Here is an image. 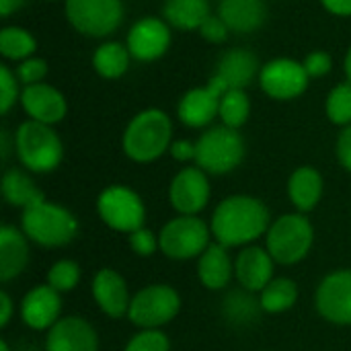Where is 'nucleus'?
Segmentation results:
<instances>
[{"label":"nucleus","instance_id":"obj_1","mask_svg":"<svg viewBox=\"0 0 351 351\" xmlns=\"http://www.w3.org/2000/svg\"><path fill=\"white\" fill-rule=\"evenodd\" d=\"M269 220V210L259 197L230 195L216 206L210 228L216 243L228 249L249 247V243L267 234Z\"/></svg>","mask_w":351,"mask_h":351},{"label":"nucleus","instance_id":"obj_2","mask_svg":"<svg viewBox=\"0 0 351 351\" xmlns=\"http://www.w3.org/2000/svg\"><path fill=\"white\" fill-rule=\"evenodd\" d=\"M173 144V121L171 117L156 107H148L136 113L125 125L121 146L130 160L148 165L158 160L169 152Z\"/></svg>","mask_w":351,"mask_h":351},{"label":"nucleus","instance_id":"obj_3","mask_svg":"<svg viewBox=\"0 0 351 351\" xmlns=\"http://www.w3.org/2000/svg\"><path fill=\"white\" fill-rule=\"evenodd\" d=\"M21 230L29 241L39 247L60 249L70 245L78 234V220L76 216L60 204L53 202H39L27 210H23Z\"/></svg>","mask_w":351,"mask_h":351},{"label":"nucleus","instance_id":"obj_4","mask_svg":"<svg viewBox=\"0 0 351 351\" xmlns=\"http://www.w3.org/2000/svg\"><path fill=\"white\" fill-rule=\"evenodd\" d=\"M12 144L19 162L31 173H51L64 160V144L53 125L27 119L16 128Z\"/></svg>","mask_w":351,"mask_h":351},{"label":"nucleus","instance_id":"obj_5","mask_svg":"<svg viewBox=\"0 0 351 351\" xmlns=\"http://www.w3.org/2000/svg\"><path fill=\"white\" fill-rule=\"evenodd\" d=\"M315 228L302 212L284 214L271 222L265 234V249L280 265L300 263L313 249Z\"/></svg>","mask_w":351,"mask_h":351},{"label":"nucleus","instance_id":"obj_6","mask_svg":"<svg viewBox=\"0 0 351 351\" xmlns=\"http://www.w3.org/2000/svg\"><path fill=\"white\" fill-rule=\"evenodd\" d=\"M195 165L208 175L232 173L245 158V140L239 130L228 125H210L197 140Z\"/></svg>","mask_w":351,"mask_h":351},{"label":"nucleus","instance_id":"obj_7","mask_svg":"<svg viewBox=\"0 0 351 351\" xmlns=\"http://www.w3.org/2000/svg\"><path fill=\"white\" fill-rule=\"evenodd\" d=\"M68 23L86 37H109L115 33L125 16L121 0H64Z\"/></svg>","mask_w":351,"mask_h":351},{"label":"nucleus","instance_id":"obj_8","mask_svg":"<svg viewBox=\"0 0 351 351\" xmlns=\"http://www.w3.org/2000/svg\"><path fill=\"white\" fill-rule=\"evenodd\" d=\"M212 228L197 216H177L169 220L160 232V251L175 261H189L202 257V253L212 245Z\"/></svg>","mask_w":351,"mask_h":351},{"label":"nucleus","instance_id":"obj_9","mask_svg":"<svg viewBox=\"0 0 351 351\" xmlns=\"http://www.w3.org/2000/svg\"><path fill=\"white\" fill-rule=\"evenodd\" d=\"M181 311V296L169 284H150L132 296L128 319L140 329H160Z\"/></svg>","mask_w":351,"mask_h":351},{"label":"nucleus","instance_id":"obj_10","mask_svg":"<svg viewBox=\"0 0 351 351\" xmlns=\"http://www.w3.org/2000/svg\"><path fill=\"white\" fill-rule=\"evenodd\" d=\"M97 212L101 220L117 232L132 234L144 226L146 208L142 197L128 185H109L97 197Z\"/></svg>","mask_w":351,"mask_h":351},{"label":"nucleus","instance_id":"obj_11","mask_svg":"<svg viewBox=\"0 0 351 351\" xmlns=\"http://www.w3.org/2000/svg\"><path fill=\"white\" fill-rule=\"evenodd\" d=\"M308 74L302 62L292 58H274L261 66L259 86L274 101H294L308 88Z\"/></svg>","mask_w":351,"mask_h":351},{"label":"nucleus","instance_id":"obj_12","mask_svg":"<svg viewBox=\"0 0 351 351\" xmlns=\"http://www.w3.org/2000/svg\"><path fill=\"white\" fill-rule=\"evenodd\" d=\"M224 90H228L226 84L218 76H212L208 84L195 86L181 97L177 105V117L181 119L183 125L193 128V130L210 128L212 121L218 117L220 99Z\"/></svg>","mask_w":351,"mask_h":351},{"label":"nucleus","instance_id":"obj_13","mask_svg":"<svg viewBox=\"0 0 351 351\" xmlns=\"http://www.w3.org/2000/svg\"><path fill=\"white\" fill-rule=\"evenodd\" d=\"M210 179L204 169L185 167L181 169L169 187L171 206L179 212V216H197L210 202Z\"/></svg>","mask_w":351,"mask_h":351},{"label":"nucleus","instance_id":"obj_14","mask_svg":"<svg viewBox=\"0 0 351 351\" xmlns=\"http://www.w3.org/2000/svg\"><path fill=\"white\" fill-rule=\"evenodd\" d=\"M317 311L333 325H351V269L325 276L317 288Z\"/></svg>","mask_w":351,"mask_h":351},{"label":"nucleus","instance_id":"obj_15","mask_svg":"<svg viewBox=\"0 0 351 351\" xmlns=\"http://www.w3.org/2000/svg\"><path fill=\"white\" fill-rule=\"evenodd\" d=\"M171 27L165 19L144 16L132 25L125 37V45L134 60L154 62L162 58L171 47Z\"/></svg>","mask_w":351,"mask_h":351},{"label":"nucleus","instance_id":"obj_16","mask_svg":"<svg viewBox=\"0 0 351 351\" xmlns=\"http://www.w3.org/2000/svg\"><path fill=\"white\" fill-rule=\"evenodd\" d=\"M21 105L29 119L56 125L60 123L68 113V101L66 97L51 84L39 82L31 86H23L21 93Z\"/></svg>","mask_w":351,"mask_h":351},{"label":"nucleus","instance_id":"obj_17","mask_svg":"<svg viewBox=\"0 0 351 351\" xmlns=\"http://www.w3.org/2000/svg\"><path fill=\"white\" fill-rule=\"evenodd\" d=\"M45 351H99V335L82 317H62L45 337Z\"/></svg>","mask_w":351,"mask_h":351},{"label":"nucleus","instance_id":"obj_18","mask_svg":"<svg viewBox=\"0 0 351 351\" xmlns=\"http://www.w3.org/2000/svg\"><path fill=\"white\" fill-rule=\"evenodd\" d=\"M62 298L49 284L35 286L21 300V319L33 331H49L62 317Z\"/></svg>","mask_w":351,"mask_h":351},{"label":"nucleus","instance_id":"obj_19","mask_svg":"<svg viewBox=\"0 0 351 351\" xmlns=\"http://www.w3.org/2000/svg\"><path fill=\"white\" fill-rule=\"evenodd\" d=\"M93 300L95 304L111 319H121L128 317L132 296L128 290L125 280L111 267H103L95 274L93 284H90Z\"/></svg>","mask_w":351,"mask_h":351},{"label":"nucleus","instance_id":"obj_20","mask_svg":"<svg viewBox=\"0 0 351 351\" xmlns=\"http://www.w3.org/2000/svg\"><path fill=\"white\" fill-rule=\"evenodd\" d=\"M216 14L228 25L230 33L251 35L265 25L269 10L265 0H218Z\"/></svg>","mask_w":351,"mask_h":351},{"label":"nucleus","instance_id":"obj_21","mask_svg":"<svg viewBox=\"0 0 351 351\" xmlns=\"http://www.w3.org/2000/svg\"><path fill=\"white\" fill-rule=\"evenodd\" d=\"M259 60L253 51L245 47H232L226 49L216 64L214 76H218L226 88H249L253 80H259Z\"/></svg>","mask_w":351,"mask_h":351},{"label":"nucleus","instance_id":"obj_22","mask_svg":"<svg viewBox=\"0 0 351 351\" xmlns=\"http://www.w3.org/2000/svg\"><path fill=\"white\" fill-rule=\"evenodd\" d=\"M274 257L263 247H245L234 261V278L249 292H261L274 280Z\"/></svg>","mask_w":351,"mask_h":351},{"label":"nucleus","instance_id":"obj_23","mask_svg":"<svg viewBox=\"0 0 351 351\" xmlns=\"http://www.w3.org/2000/svg\"><path fill=\"white\" fill-rule=\"evenodd\" d=\"M29 265V239L23 230L4 224L0 228V280L19 278Z\"/></svg>","mask_w":351,"mask_h":351},{"label":"nucleus","instance_id":"obj_24","mask_svg":"<svg viewBox=\"0 0 351 351\" xmlns=\"http://www.w3.org/2000/svg\"><path fill=\"white\" fill-rule=\"evenodd\" d=\"M197 276L208 290H224L234 278V261L230 259L228 247L212 243L197 261Z\"/></svg>","mask_w":351,"mask_h":351},{"label":"nucleus","instance_id":"obj_25","mask_svg":"<svg viewBox=\"0 0 351 351\" xmlns=\"http://www.w3.org/2000/svg\"><path fill=\"white\" fill-rule=\"evenodd\" d=\"M325 181L315 167H298L288 179V197L292 206L306 214L313 212L323 197Z\"/></svg>","mask_w":351,"mask_h":351},{"label":"nucleus","instance_id":"obj_26","mask_svg":"<svg viewBox=\"0 0 351 351\" xmlns=\"http://www.w3.org/2000/svg\"><path fill=\"white\" fill-rule=\"evenodd\" d=\"M210 14V0H165L162 4V19L171 29L179 31H199Z\"/></svg>","mask_w":351,"mask_h":351},{"label":"nucleus","instance_id":"obj_27","mask_svg":"<svg viewBox=\"0 0 351 351\" xmlns=\"http://www.w3.org/2000/svg\"><path fill=\"white\" fill-rule=\"evenodd\" d=\"M2 195L4 199L21 210H27L39 202L45 199L43 191L37 187V183L31 179L27 171L21 169H8L2 177Z\"/></svg>","mask_w":351,"mask_h":351},{"label":"nucleus","instance_id":"obj_28","mask_svg":"<svg viewBox=\"0 0 351 351\" xmlns=\"http://www.w3.org/2000/svg\"><path fill=\"white\" fill-rule=\"evenodd\" d=\"M132 53L128 49L125 43L119 41H105L101 43L95 51H93V68L99 76L107 78V80H117L121 78L132 62Z\"/></svg>","mask_w":351,"mask_h":351},{"label":"nucleus","instance_id":"obj_29","mask_svg":"<svg viewBox=\"0 0 351 351\" xmlns=\"http://www.w3.org/2000/svg\"><path fill=\"white\" fill-rule=\"evenodd\" d=\"M259 306L269 315H280L290 311L298 300V286L290 278H274L261 292Z\"/></svg>","mask_w":351,"mask_h":351},{"label":"nucleus","instance_id":"obj_30","mask_svg":"<svg viewBox=\"0 0 351 351\" xmlns=\"http://www.w3.org/2000/svg\"><path fill=\"white\" fill-rule=\"evenodd\" d=\"M37 49V39L25 27L8 25L0 31V53L10 62H23L33 58Z\"/></svg>","mask_w":351,"mask_h":351},{"label":"nucleus","instance_id":"obj_31","mask_svg":"<svg viewBox=\"0 0 351 351\" xmlns=\"http://www.w3.org/2000/svg\"><path fill=\"white\" fill-rule=\"evenodd\" d=\"M249 115H251V99L247 97V90L243 88L224 90L220 99V111H218L222 125L241 130L249 121Z\"/></svg>","mask_w":351,"mask_h":351},{"label":"nucleus","instance_id":"obj_32","mask_svg":"<svg viewBox=\"0 0 351 351\" xmlns=\"http://www.w3.org/2000/svg\"><path fill=\"white\" fill-rule=\"evenodd\" d=\"M325 113L335 125H351V80L335 84L325 101Z\"/></svg>","mask_w":351,"mask_h":351},{"label":"nucleus","instance_id":"obj_33","mask_svg":"<svg viewBox=\"0 0 351 351\" xmlns=\"http://www.w3.org/2000/svg\"><path fill=\"white\" fill-rule=\"evenodd\" d=\"M80 274L82 271H80V265L76 261H72V259H60V261H56L49 267V271H47V284L56 292H60V294L72 292L78 286V282H80Z\"/></svg>","mask_w":351,"mask_h":351},{"label":"nucleus","instance_id":"obj_34","mask_svg":"<svg viewBox=\"0 0 351 351\" xmlns=\"http://www.w3.org/2000/svg\"><path fill=\"white\" fill-rule=\"evenodd\" d=\"M19 78L16 72H12L6 64L0 66V113L6 115L16 101H21V86H19Z\"/></svg>","mask_w":351,"mask_h":351},{"label":"nucleus","instance_id":"obj_35","mask_svg":"<svg viewBox=\"0 0 351 351\" xmlns=\"http://www.w3.org/2000/svg\"><path fill=\"white\" fill-rule=\"evenodd\" d=\"M123 351H171V341L160 329H142L128 341Z\"/></svg>","mask_w":351,"mask_h":351},{"label":"nucleus","instance_id":"obj_36","mask_svg":"<svg viewBox=\"0 0 351 351\" xmlns=\"http://www.w3.org/2000/svg\"><path fill=\"white\" fill-rule=\"evenodd\" d=\"M14 72H16V78H19V82L23 86H31V84H39V82L45 80V76L49 72V66H47V62L43 58L33 56V58H27V60L19 62Z\"/></svg>","mask_w":351,"mask_h":351},{"label":"nucleus","instance_id":"obj_37","mask_svg":"<svg viewBox=\"0 0 351 351\" xmlns=\"http://www.w3.org/2000/svg\"><path fill=\"white\" fill-rule=\"evenodd\" d=\"M128 245L138 257H152L156 251H160L158 234H154L150 228H144V226L128 234Z\"/></svg>","mask_w":351,"mask_h":351},{"label":"nucleus","instance_id":"obj_38","mask_svg":"<svg viewBox=\"0 0 351 351\" xmlns=\"http://www.w3.org/2000/svg\"><path fill=\"white\" fill-rule=\"evenodd\" d=\"M302 66H304V70H306V74H308L311 80L323 78V76H327V74L333 70V58H331L327 51L317 49V51H311V53L302 60Z\"/></svg>","mask_w":351,"mask_h":351},{"label":"nucleus","instance_id":"obj_39","mask_svg":"<svg viewBox=\"0 0 351 351\" xmlns=\"http://www.w3.org/2000/svg\"><path fill=\"white\" fill-rule=\"evenodd\" d=\"M199 35H202L208 43L218 45V43H224V41L228 39L230 29H228V25H226V23H224L216 12H212V14L202 23V27H199Z\"/></svg>","mask_w":351,"mask_h":351},{"label":"nucleus","instance_id":"obj_40","mask_svg":"<svg viewBox=\"0 0 351 351\" xmlns=\"http://www.w3.org/2000/svg\"><path fill=\"white\" fill-rule=\"evenodd\" d=\"M335 150H337V160H339V165H341L348 173H351V125L343 128V130L339 132Z\"/></svg>","mask_w":351,"mask_h":351},{"label":"nucleus","instance_id":"obj_41","mask_svg":"<svg viewBox=\"0 0 351 351\" xmlns=\"http://www.w3.org/2000/svg\"><path fill=\"white\" fill-rule=\"evenodd\" d=\"M169 152L177 162H191V160H195L197 146L191 140H173Z\"/></svg>","mask_w":351,"mask_h":351},{"label":"nucleus","instance_id":"obj_42","mask_svg":"<svg viewBox=\"0 0 351 351\" xmlns=\"http://www.w3.org/2000/svg\"><path fill=\"white\" fill-rule=\"evenodd\" d=\"M321 4L335 16H351V0H321Z\"/></svg>","mask_w":351,"mask_h":351},{"label":"nucleus","instance_id":"obj_43","mask_svg":"<svg viewBox=\"0 0 351 351\" xmlns=\"http://www.w3.org/2000/svg\"><path fill=\"white\" fill-rule=\"evenodd\" d=\"M12 319V298L6 292H0V327L4 329Z\"/></svg>","mask_w":351,"mask_h":351},{"label":"nucleus","instance_id":"obj_44","mask_svg":"<svg viewBox=\"0 0 351 351\" xmlns=\"http://www.w3.org/2000/svg\"><path fill=\"white\" fill-rule=\"evenodd\" d=\"M27 0H0V16H10L12 12H16Z\"/></svg>","mask_w":351,"mask_h":351},{"label":"nucleus","instance_id":"obj_45","mask_svg":"<svg viewBox=\"0 0 351 351\" xmlns=\"http://www.w3.org/2000/svg\"><path fill=\"white\" fill-rule=\"evenodd\" d=\"M343 70H346L348 80H351V45L350 49H348V53H346V60H343Z\"/></svg>","mask_w":351,"mask_h":351},{"label":"nucleus","instance_id":"obj_46","mask_svg":"<svg viewBox=\"0 0 351 351\" xmlns=\"http://www.w3.org/2000/svg\"><path fill=\"white\" fill-rule=\"evenodd\" d=\"M0 351H10V348H8V343H6V341H0Z\"/></svg>","mask_w":351,"mask_h":351},{"label":"nucleus","instance_id":"obj_47","mask_svg":"<svg viewBox=\"0 0 351 351\" xmlns=\"http://www.w3.org/2000/svg\"><path fill=\"white\" fill-rule=\"evenodd\" d=\"M47 2H58V0H47Z\"/></svg>","mask_w":351,"mask_h":351}]
</instances>
